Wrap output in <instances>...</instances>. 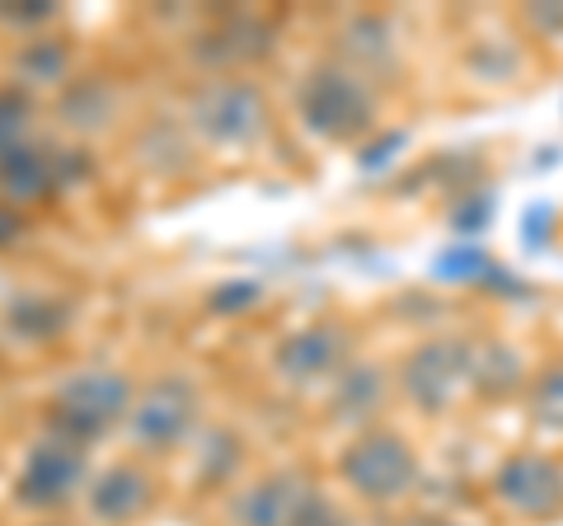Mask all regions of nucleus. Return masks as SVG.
<instances>
[{"label": "nucleus", "instance_id": "1", "mask_svg": "<svg viewBox=\"0 0 563 526\" xmlns=\"http://www.w3.org/2000/svg\"><path fill=\"white\" fill-rule=\"evenodd\" d=\"M132 405V391L128 381L113 376V372H76L62 381L57 399H52V414H57V432L80 442V437H95L122 418Z\"/></svg>", "mask_w": 563, "mask_h": 526}, {"label": "nucleus", "instance_id": "2", "mask_svg": "<svg viewBox=\"0 0 563 526\" xmlns=\"http://www.w3.org/2000/svg\"><path fill=\"white\" fill-rule=\"evenodd\" d=\"M343 480L372 503H390L399 494H409L418 480V461L404 447V437L395 432H366L347 447L343 456Z\"/></svg>", "mask_w": 563, "mask_h": 526}, {"label": "nucleus", "instance_id": "3", "mask_svg": "<svg viewBox=\"0 0 563 526\" xmlns=\"http://www.w3.org/2000/svg\"><path fill=\"white\" fill-rule=\"evenodd\" d=\"M263 118H268L263 95L244 80L207 85V90L198 95V103H192V122H198L211 142H225V146L254 142V136L263 132Z\"/></svg>", "mask_w": 563, "mask_h": 526}, {"label": "nucleus", "instance_id": "4", "mask_svg": "<svg viewBox=\"0 0 563 526\" xmlns=\"http://www.w3.org/2000/svg\"><path fill=\"white\" fill-rule=\"evenodd\" d=\"M198 414V395L184 381H155L128 405V428L141 447H174Z\"/></svg>", "mask_w": 563, "mask_h": 526}, {"label": "nucleus", "instance_id": "5", "mask_svg": "<svg viewBox=\"0 0 563 526\" xmlns=\"http://www.w3.org/2000/svg\"><path fill=\"white\" fill-rule=\"evenodd\" d=\"M474 366V348H465L461 339H437L422 343L418 353L404 362V391H409L418 405H446V399L470 381Z\"/></svg>", "mask_w": 563, "mask_h": 526}, {"label": "nucleus", "instance_id": "6", "mask_svg": "<svg viewBox=\"0 0 563 526\" xmlns=\"http://www.w3.org/2000/svg\"><path fill=\"white\" fill-rule=\"evenodd\" d=\"M306 122L324 136H352L372 118V95L357 85V76H343V72H320L306 85Z\"/></svg>", "mask_w": 563, "mask_h": 526}, {"label": "nucleus", "instance_id": "7", "mask_svg": "<svg viewBox=\"0 0 563 526\" xmlns=\"http://www.w3.org/2000/svg\"><path fill=\"white\" fill-rule=\"evenodd\" d=\"M80 470H85L80 447L70 442V437H47V442H38L29 451L24 475H20V498L33 507L62 503L70 489L80 484Z\"/></svg>", "mask_w": 563, "mask_h": 526}, {"label": "nucleus", "instance_id": "8", "mask_svg": "<svg viewBox=\"0 0 563 526\" xmlns=\"http://www.w3.org/2000/svg\"><path fill=\"white\" fill-rule=\"evenodd\" d=\"M314 498L306 480L296 475H268L254 489H244V498L235 503V522L240 526H301L314 513Z\"/></svg>", "mask_w": 563, "mask_h": 526}, {"label": "nucleus", "instance_id": "9", "mask_svg": "<svg viewBox=\"0 0 563 526\" xmlns=\"http://www.w3.org/2000/svg\"><path fill=\"white\" fill-rule=\"evenodd\" d=\"M498 498L526 517L554 513L563 503V470L554 461H544V456H517L498 475Z\"/></svg>", "mask_w": 563, "mask_h": 526}, {"label": "nucleus", "instance_id": "10", "mask_svg": "<svg viewBox=\"0 0 563 526\" xmlns=\"http://www.w3.org/2000/svg\"><path fill=\"white\" fill-rule=\"evenodd\" d=\"M339 358H343V339L333 335V329H301V335H291L287 343H282L277 366L291 381L306 385V381L329 376L333 366H339Z\"/></svg>", "mask_w": 563, "mask_h": 526}, {"label": "nucleus", "instance_id": "11", "mask_svg": "<svg viewBox=\"0 0 563 526\" xmlns=\"http://www.w3.org/2000/svg\"><path fill=\"white\" fill-rule=\"evenodd\" d=\"M146 498H151V484L132 465L103 470V475L90 484V513L99 522H128V517H136L141 507H146Z\"/></svg>", "mask_w": 563, "mask_h": 526}, {"label": "nucleus", "instance_id": "12", "mask_svg": "<svg viewBox=\"0 0 563 526\" xmlns=\"http://www.w3.org/2000/svg\"><path fill=\"white\" fill-rule=\"evenodd\" d=\"M0 179H5V188L14 193V198H43L47 184H52V161L43 151L20 146L14 155L0 161Z\"/></svg>", "mask_w": 563, "mask_h": 526}, {"label": "nucleus", "instance_id": "13", "mask_svg": "<svg viewBox=\"0 0 563 526\" xmlns=\"http://www.w3.org/2000/svg\"><path fill=\"white\" fill-rule=\"evenodd\" d=\"M380 405V381H376V372H352L343 385H339V414H347V418H366Z\"/></svg>", "mask_w": 563, "mask_h": 526}, {"label": "nucleus", "instance_id": "14", "mask_svg": "<svg viewBox=\"0 0 563 526\" xmlns=\"http://www.w3.org/2000/svg\"><path fill=\"white\" fill-rule=\"evenodd\" d=\"M24 128H29V99L0 90V161L24 146Z\"/></svg>", "mask_w": 563, "mask_h": 526}, {"label": "nucleus", "instance_id": "15", "mask_svg": "<svg viewBox=\"0 0 563 526\" xmlns=\"http://www.w3.org/2000/svg\"><path fill=\"white\" fill-rule=\"evenodd\" d=\"M536 414H540V424L563 428V376H550V381L540 385V395H536Z\"/></svg>", "mask_w": 563, "mask_h": 526}]
</instances>
